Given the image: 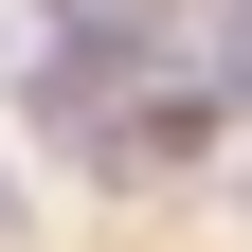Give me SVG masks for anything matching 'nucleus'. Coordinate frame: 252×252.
<instances>
[{
  "label": "nucleus",
  "mask_w": 252,
  "mask_h": 252,
  "mask_svg": "<svg viewBox=\"0 0 252 252\" xmlns=\"http://www.w3.org/2000/svg\"><path fill=\"white\" fill-rule=\"evenodd\" d=\"M198 90H216V108H252V0H216V36H198Z\"/></svg>",
  "instance_id": "f257e3e1"
}]
</instances>
